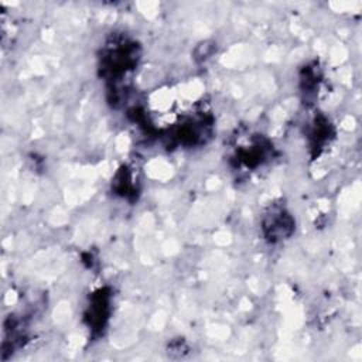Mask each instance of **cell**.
I'll return each mask as SVG.
<instances>
[{
    "label": "cell",
    "instance_id": "1",
    "mask_svg": "<svg viewBox=\"0 0 362 362\" xmlns=\"http://www.w3.org/2000/svg\"><path fill=\"white\" fill-rule=\"evenodd\" d=\"M139 51L134 42L126 40L115 41V44L106 48L105 57L102 58V69L110 79L123 76L127 71L133 69L137 64Z\"/></svg>",
    "mask_w": 362,
    "mask_h": 362
},
{
    "label": "cell",
    "instance_id": "2",
    "mask_svg": "<svg viewBox=\"0 0 362 362\" xmlns=\"http://www.w3.org/2000/svg\"><path fill=\"white\" fill-rule=\"evenodd\" d=\"M293 230H294V221L281 208L272 209L263 219L264 236L272 243H276L288 238Z\"/></svg>",
    "mask_w": 362,
    "mask_h": 362
},
{
    "label": "cell",
    "instance_id": "3",
    "mask_svg": "<svg viewBox=\"0 0 362 362\" xmlns=\"http://www.w3.org/2000/svg\"><path fill=\"white\" fill-rule=\"evenodd\" d=\"M109 315V294L105 290H99L90 298L86 318L89 320V327L92 329H100L105 325V321Z\"/></svg>",
    "mask_w": 362,
    "mask_h": 362
}]
</instances>
